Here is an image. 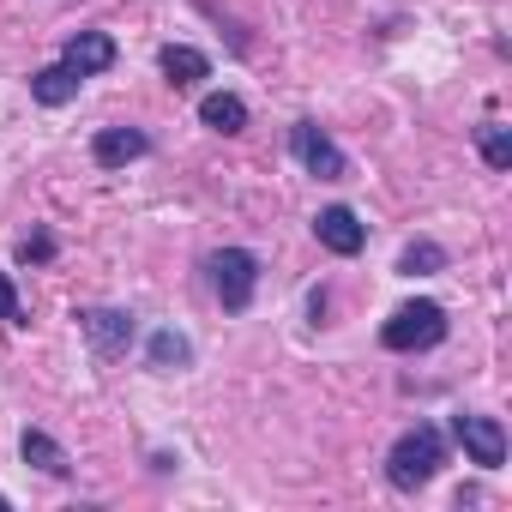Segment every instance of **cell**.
Wrapping results in <instances>:
<instances>
[{
    "instance_id": "obj_1",
    "label": "cell",
    "mask_w": 512,
    "mask_h": 512,
    "mask_svg": "<svg viewBox=\"0 0 512 512\" xmlns=\"http://www.w3.org/2000/svg\"><path fill=\"white\" fill-rule=\"evenodd\" d=\"M440 464H446V440H440V428L416 422V428L398 434V446L386 452V482L404 488V494H416V488H428V482L440 476Z\"/></svg>"
},
{
    "instance_id": "obj_16",
    "label": "cell",
    "mask_w": 512,
    "mask_h": 512,
    "mask_svg": "<svg viewBox=\"0 0 512 512\" xmlns=\"http://www.w3.org/2000/svg\"><path fill=\"white\" fill-rule=\"evenodd\" d=\"M187 356H193V350H187L181 332H157V338H151V368H187Z\"/></svg>"
},
{
    "instance_id": "obj_7",
    "label": "cell",
    "mask_w": 512,
    "mask_h": 512,
    "mask_svg": "<svg viewBox=\"0 0 512 512\" xmlns=\"http://www.w3.org/2000/svg\"><path fill=\"white\" fill-rule=\"evenodd\" d=\"M79 326H85V338H91L97 356H121L133 344V314H121V308H85Z\"/></svg>"
},
{
    "instance_id": "obj_14",
    "label": "cell",
    "mask_w": 512,
    "mask_h": 512,
    "mask_svg": "<svg viewBox=\"0 0 512 512\" xmlns=\"http://www.w3.org/2000/svg\"><path fill=\"white\" fill-rule=\"evenodd\" d=\"M446 266V247L440 241H410L404 253H398V272L404 278H428V272H440Z\"/></svg>"
},
{
    "instance_id": "obj_2",
    "label": "cell",
    "mask_w": 512,
    "mask_h": 512,
    "mask_svg": "<svg viewBox=\"0 0 512 512\" xmlns=\"http://www.w3.org/2000/svg\"><path fill=\"white\" fill-rule=\"evenodd\" d=\"M440 338H446V308H440V302H404V308L380 326V344L398 350V356H410V350H434Z\"/></svg>"
},
{
    "instance_id": "obj_15",
    "label": "cell",
    "mask_w": 512,
    "mask_h": 512,
    "mask_svg": "<svg viewBox=\"0 0 512 512\" xmlns=\"http://www.w3.org/2000/svg\"><path fill=\"white\" fill-rule=\"evenodd\" d=\"M476 145H482V157H488V169H512V139H506V127H476Z\"/></svg>"
},
{
    "instance_id": "obj_12",
    "label": "cell",
    "mask_w": 512,
    "mask_h": 512,
    "mask_svg": "<svg viewBox=\"0 0 512 512\" xmlns=\"http://www.w3.org/2000/svg\"><path fill=\"white\" fill-rule=\"evenodd\" d=\"M19 452H25V464H37L43 476H73V458H67V446H61V440H49L43 428H25Z\"/></svg>"
},
{
    "instance_id": "obj_8",
    "label": "cell",
    "mask_w": 512,
    "mask_h": 512,
    "mask_svg": "<svg viewBox=\"0 0 512 512\" xmlns=\"http://www.w3.org/2000/svg\"><path fill=\"white\" fill-rule=\"evenodd\" d=\"M61 61H67L79 79H91V73H109V67H115V37H103V31H79V37H67Z\"/></svg>"
},
{
    "instance_id": "obj_13",
    "label": "cell",
    "mask_w": 512,
    "mask_h": 512,
    "mask_svg": "<svg viewBox=\"0 0 512 512\" xmlns=\"http://www.w3.org/2000/svg\"><path fill=\"white\" fill-rule=\"evenodd\" d=\"M199 121H205L211 133H241V127H247V103L229 97V91H211V97L199 103Z\"/></svg>"
},
{
    "instance_id": "obj_3",
    "label": "cell",
    "mask_w": 512,
    "mask_h": 512,
    "mask_svg": "<svg viewBox=\"0 0 512 512\" xmlns=\"http://www.w3.org/2000/svg\"><path fill=\"white\" fill-rule=\"evenodd\" d=\"M205 272H211V290L229 314H241L253 302V290H260V260H253L247 247H217L205 260Z\"/></svg>"
},
{
    "instance_id": "obj_17",
    "label": "cell",
    "mask_w": 512,
    "mask_h": 512,
    "mask_svg": "<svg viewBox=\"0 0 512 512\" xmlns=\"http://www.w3.org/2000/svg\"><path fill=\"white\" fill-rule=\"evenodd\" d=\"M0 326H25V302H19V290H13L7 272H0Z\"/></svg>"
},
{
    "instance_id": "obj_5",
    "label": "cell",
    "mask_w": 512,
    "mask_h": 512,
    "mask_svg": "<svg viewBox=\"0 0 512 512\" xmlns=\"http://www.w3.org/2000/svg\"><path fill=\"white\" fill-rule=\"evenodd\" d=\"M452 434H458V446L470 452V464H482V470H500L506 464V428L494 422V416H452Z\"/></svg>"
},
{
    "instance_id": "obj_10",
    "label": "cell",
    "mask_w": 512,
    "mask_h": 512,
    "mask_svg": "<svg viewBox=\"0 0 512 512\" xmlns=\"http://www.w3.org/2000/svg\"><path fill=\"white\" fill-rule=\"evenodd\" d=\"M79 73L67 67V61H55V67H43V73H31V97L43 103V109H61V103H73L79 97Z\"/></svg>"
},
{
    "instance_id": "obj_19",
    "label": "cell",
    "mask_w": 512,
    "mask_h": 512,
    "mask_svg": "<svg viewBox=\"0 0 512 512\" xmlns=\"http://www.w3.org/2000/svg\"><path fill=\"white\" fill-rule=\"evenodd\" d=\"M0 512H7V494H0Z\"/></svg>"
},
{
    "instance_id": "obj_4",
    "label": "cell",
    "mask_w": 512,
    "mask_h": 512,
    "mask_svg": "<svg viewBox=\"0 0 512 512\" xmlns=\"http://www.w3.org/2000/svg\"><path fill=\"white\" fill-rule=\"evenodd\" d=\"M290 151H296V163H302L308 175H320V181H344V175H350L344 151H338L314 121H296V127H290Z\"/></svg>"
},
{
    "instance_id": "obj_9",
    "label": "cell",
    "mask_w": 512,
    "mask_h": 512,
    "mask_svg": "<svg viewBox=\"0 0 512 512\" xmlns=\"http://www.w3.org/2000/svg\"><path fill=\"white\" fill-rule=\"evenodd\" d=\"M145 151H151V139H145L139 127H103L97 145H91V157H97L103 169H121V163H133V157H145Z\"/></svg>"
},
{
    "instance_id": "obj_6",
    "label": "cell",
    "mask_w": 512,
    "mask_h": 512,
    "mask_svg": "<svg viewBox=\"0 0 512 512\" xmlns=\"http://www.w3.org/2000/svg\"><path fill=\"white\" fill-rule=\"evenodd\" d=\"M314 235H320V247H332V253H362L368 247V229H362V217L350 211V205H326L320 217H314Z\"/></svg>"
},
{
    "instance_id": "obj_11",
    "label": "cell",
    "mask_w": 512,
    "mask_h": 512,
    "mask_svg": "<svg viewBox=\"0 0 512 512\" xmlns=\"http://www.w3.org/2000/svg\"><path fill=\"white\" fill-rule=\"evenodd\" d=\"M157 67H163V79H169L175 91H187V85H199V79L211 73V61H205L199 49H187V43H169V49L157 55Z\"/></svg>"
},
{
    "instance_id": "obj_18",
    "label": "cell",
    "mask_w": 512,
    "mask_h": 512,
    "mask_svg": "<svg viewBox=\"0 0 512 512\" xmlns=\"http://www.w3.org/2000/svg\"><path fill=\"white\" fill-rule=\"evenodd\" d=\"M55 253V241L49 235H31V241H19V260H49Z\"/></svg>"
}]
</instances>
